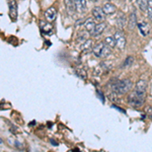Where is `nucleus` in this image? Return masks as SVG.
Instances as JSON below:
<instances>
[{"label": "nucleus", "mask_w": 152, "mask_h": 152, "mask_svg": "<svg viewBox=\"0 0 152 152\" xmlns=\"http://www.w3.org/2000/svg\"><path fill=\"white\" fill-rule=\"evenodd\" d=\"M104 44L110 48H114L116 46V40H115V37H107L104 40Z\"/></svg>", "instance_id": "obj_15"}, {"label": "nucleus", "mask_w": 152, "mask_h": 152, "mask_svg": "<svg viewBox=\"0 0 152 152\" xmlns=\"http://www.w3.org/2000/svg\"><path fill=\"white\" fill-rule=\"evenodd\" d=\"M147 86H148V83H147L146 80L141 79V80H139V81L136 83V86H135V88H136V89H135V90H138V91L145 92L146 89H147Z\"/></svg>", "instance_id": "obj_13"}, {"label": "nucleus", "mask_w": 152, "mask_h": 152, "mask_svg": "<svg viewBox=\"0 0 152 152\" xmlns=\"http://www.w3.org/2000/svg\"><path fill=\"white\" fill-rule=\"evenodd\" d=\"M144 100H145V92L138 91V90H135L128 96L129 104L133 107H141Z\"/></svg>", "instance_id": "obj_2"}, {"label": "nucleus", "mask_w": 152, "mask_h": 152, "mask_svg": "<svg viewBox=\"0 0 152 152\" xmlns=\"http://www.w3.org/2000/svg\"><path fill=\"white\" fill-rule=\"evenodd\" d=\"M125 23H126V16H125L124 14H120V15L118 16V24H119V26L123 28L125 26Z\"/></svg>", "instance_id": "obj_18"}, {"label": "nucleus", "mask_w": 152, "mask_h": 152, "mask_svg": "<svg viewBox=\"0 0 152 152\" xmlns=\"http://www.w3.org/2000/svg\"><path fill=\"white\" fill-rule=\"evenodd\" d=\"M91 44H92V42L90 41V40H88V41L85 42L84 44H83V46L81 47V49H82V50H85V49H88V48L90 47V46H91Z\"/></svg>", "instance_id": "obj_22"}, {"label": "nucleus", "mask_w": 152, "mask_h": 152, "mask_svg": "<svg viewBox=\"0 0 152 152\" xmlns=\"http://www.w3.org/2000/svg\"><path fill=\"white\" fill-rule=\"evenodd\" d=\"M104 46H105V44L104 43V42L96 44V45L94 47V49H92V53H94V55L96 56V57H102V51H104Z\"/></svg>", "instance_id": "obj_8"}, {"label": "nucleus", "mask_w": 152, "mask_h": 152, "mask_svg": "<svg viewBox=\"0 0 152 152\" xmlns=\"http://www.w3.org/2000/svg\"><path fill=\"white\" fill-rule=\"evenodd\" d=\"M132 88V82L128 79H124L121 81H116L112 84V90L118 94H125L130 91Z\"/></svg>", "instance_id": "obj_1"}, {"label": "nucleus", "mask_w": 152, "mask_h": 152, "mask_svg": "<svg viewBox=\"0 0 152 152\" xmlns=\"http://www.w3.org/2000/svg\"><path fill=\"white\" fill-rule=\"evenodd\" d=\"M92 15H94V18L95 19V20L99 21V23H102V21H104L105 14H104V10H102V8H100V7H99V6L94 7V8L92 9Z\"/></svg>", "instance_id": "obj_4"}, {"label": "nucleus", "mask_w": 152, "mask_h": 152, "mask_svg": "<svg viewBox=\"0 0 152 152\" xmlns=\"http://www.w3.org/2000/svg\"><path fill=\"white\" fill-rule=\"evenodd\" d=\"M9 5V16L12 21H15L18 19V3L15 0H8Z\"/></svg>", "instance_id": "obj_3"}, {"label": "nucleus", "mask_w": 152, "mask_h": 152, "mask_svg": "<svg viewBox=\"0 0 152 152\" xmlns=\"http://www.w3.org/2000/svg\"><path fill=\"white\" fill-rule=\"evenodd\" d=\"M102 10H104L105 15H112V14H114L115 12H116L117 7L113 3H105V4H104Z\"/></svg>", "instance_id": "obj_6"}, {"label": "nucleus", "mask_w": 152, "mask_h": 152, "mask_svg": "<svg viewBox=\"0 0 152 152\" xmlns=\"http://www.w3.org/2000/svg\"><path fill=\"white\" fill-rule=\"evenodd\" d=\"M77 74L79 75V76H81L83 79H85V78H86V73H85V70L81 69V68L77 70Z\"/></svg>", "instance_id": "obj_21"}, {"label": "nucleus", "mask_w": 152, "mask_h": 152, "mask_svg": "<svg viewBox=\"0 0 152 152\" xmlns=\"http://www.w3.org/2000/svg\"><path fill=\"white\" fill-rule=\"evenodd\" d=\"M74 3L76 6V10L83 12L87 8V2L86 0H74Z\"/></svg>", "instance_id": "obj_10"}, {"label": "nucleus", "mask_w": 152, "mask_h": 152, "mask_svg": "<svg viewBox=\"0 0 152 152\" xmlns=\"http://www.w3.org/2000/svg\"><path fill=\"white\" fill-rule=\"evenodd\" d=\"M147 14L150 20H152V0H148V5H147Z\"/></svg>", "instance_id": "obj_19"}, {"label": "nucleus", "mask_w": 152, "mask_h": 152, "mask_svg": "<svg viewBox=\"0 0 152 152\" xmlns=\"http://www.w3.org/2000/svg\"><path fill=\"white\" fill-rule=\"evenodd\" d=\"M91 1H96V0H91Z\"/></svg>", "instance_id": "obj_25"}, {"label": "nucleus", "mask_w": 152, "mask_h": 152, "mask_svg": "<svg viewBox=\"0 0 152 152\" xmlns=\"http://www.w3.org/2000/svg\"><path fill=\"white\" fill-rule=\"evenodd\" d=\"M45 16L47 18L49 21H53L54 19L56 18V16H57V10H56L54 7H50V8H48L47 10H46Z\"/></svg>", "instance_id": "obj_11"}, {"label": "nucleus", "mask_w": 152, "mask_h": 152, "mask_svg": "<svg viewBox=\"0 0 152 152\" xmlns=\"http://www.w3.org/2000/svg\"><path fill=\"white\" fill-rule=\"evenodd\" d=\"M133 61H134V59H133V57H128L125 60V63H124V66L125 67H127V66H130L133 63Z\"/></svg>", "instance_id": "obj_20"}, {"label": "nucleus", "mask_w": 152, "mask_h": 152, "mask_svg": "<svg viewBox=\"0 0 152 152\" xmlns=\"http://www.w3.org/2000/svg\"><path fill=\"white\" fill-rule=\"evenodd\" d=\"M114 37H115V40H116V46L119 49L123 50L125 48V46H126V38H125V36L123 35V33L117 31L116 35Z\"/></svg>", "instance_id": "obj_5"}, {"label": "nucleus", "mask_w": 152, "mask_h": 152, "mask_svg": "<svg viewBox=\"0 0 152 152\" xmlns=\"http://www.w3.org/2000/svg\"><path fill=\"white\" fill-rule=\"evenodd\" d=\"M104 28H105V23H99L95 24V28L94 29V31L91 33V36L97 37V36L102 35V34L104 33Z\"/></svg>", "instance_id": "obj_9"}, {"label": "nucleus", "mask_w": 152, "mask_h": 152, "mask_svg": "<svg viewBox=\"0 0 152 152\" xmlns=\"http://www.w3.org/2000/svg\"><path fill=\"white\" fill-rule=\"evenodd\" d=\"M146 112H147V114H148V116H149V118H150V119L152 120V109L150 107H148L146 109Z\"/></svg>", "instance_id": "obj_23"}, {"label": "nucleus", "mask_w": 152, "mask_h": 152, "mask_svg": "<svg viewBox=\"0 0 152 152\" xmlns=\"http://www.w3.org/2000/svg\"><path fill=\"white\" fill-rule=\"evenodd\" d=\"M84 26L85 29H86L87 33H89L91 35V33L94 31V29L95 28V23L92 18H87L86 20L84 21Z\"/></svg>", "instance_id": "obj_12"}, {"label": "nucleus", "mask_w": 152, "mask_h": 152, "mask_svg": "<svg viewBox=\"0 0 152 152\" xmlns=\"http://www.w3.org/2000/svg\"><path fill=\"white\" fill-rule=\"evenodd\" d=\"M65 2V6H66V10L70 15H73L76 11V6L74 3V0H64Z\"/></svg>", "instance_id": "obj_7"}, {"label": "nucleus", "mask_w": 152, "mask_h": 152, "mask_svg": "<svg viewBox=\"0 0 152 152\" xmlns=\"http://www.w3.org/2000/svg\"><path fill=\"white\" fill-rule=\"evenodd\" d=\"M0 144H3V140L1 138H0Z\"/></svg>", "instance_id": "obj_24"}, {"label": "nucleus", "mask_w": 152, "mask_h": 152, "mask_svg": "<svg viewBox=\"0 0 152 152\" xmlns=\"http://www.w3.org/2000/svg\"><path fill=\"white\" fill-rule=\"evenodd\" d=\"M137 18H136V15H135L134 13H132L131 15H130V18H129V21H128V23H129V28H131V29H133L135 26H136V24H137Z\"/></svg>", "instance_id": "obj_16"}, {"label": "nucleus", "mask_w": 152, "mask_h": 152, "mask_svg": "<svg viewBox=\"0 0 152 152\" xmlns=\"http://www.w3.org/2000/svg\"><path fill=\"white\" fill-rule=\"evenodd\" d=\"M138 28L143 36H147L149 33H150V28H149L148 24H147L146 23H144V21L143 23H138Z\"/></svg>", "instance_id": "obj_14"}, {"label": "nucleus", "mask_w": 152, "mask_h": 152, "mask_svg": "<svg viewBox=\"0 0 152 152\" xmlns=\"http://www.w3.org/2000/svg\"><path fill=\"white\" fill-rule=\"evenodd\" d=\"M137 3H138L139 8L142 11L147 10V5H148V0H137Z\"/></svg>", "instance_id": "obj_17"}]
</instances>
